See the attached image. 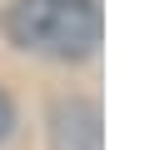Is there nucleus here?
<instances>
[{
    "label": "nucleus",
    "mask_w": 150,
    "mask_h": 150,
    "mask_svg": "<svg viewBox=\"0 0 150 150\" xmlns=\"http://www.w3.org/2000/svg\"><path fill=\"white\" fill-rule=\"evenodd\" d=\"M10 130H15V100H10L5 90H0V145L10 140Z\"/></svg>",
    "instance_id": "obj_3"
},
{
    "label": "nucleus",
    "mask_w": 150,
    "mask_h": 150,
    "mask_svg": "<svg viewBox=\"0 0 150 150\" xmlns=\"http://www.w3.org/2000/svg\"><path fill=\"white\" fill-rule=\"evenodd\" d=\"M50 150H105V125L95 100H60L50 110Z\"/></svg>",
    "instance_id": "obj_2"
},
{
    "label": "nucleus",
    "mask_w": 150,
    "mask_h": 150,
    "mask_svg": "<svg viewBox=\"0 0 150 150\" xmlns=\"http://www.w3.org/2000/svg\"><path fill=\"white\" fill-rule=\"evenodd\" d=\"M5 35L15 50L75 65L100 50L105 5L100 0H15L5 10Z\"/></svg>",
    "instance_id": "obj_1"
}]
</instances>
